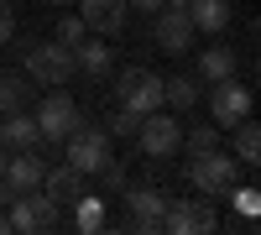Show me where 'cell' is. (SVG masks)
Returning <instances> with one entry per match:
<instances>
[{
    "label": "cell",
    "mask_w": 261,
    "mask_h": 235,
    "mask_svg": "<svg viewBox=\"0 0 261 235\" xmlns=\"http://www.w3.org/2000/svg\"><path fill=\"white\" fill-rule=\"evenodd\" d=\"M125 6H130V11H141V16H157V11H162V0H125Z\"/></svg>",
    "instance_id": "cell-29"
},
{
    "label": "cell",
    "mask_w": 261,
    "mask_h": 235,
    "mask_svg": "<svg viewBox=\"0 0 261 235\" xmlns=\"http://www.w3.org/2000/svg\"><path fill=\"white\" fill-rule=\"evenodd\" d=\"M235 131V141H230V152H235V162H246V167H256L261 162V125L246 115V120H235L230 125Z\"/></svg>",
    "instance_id": "cell-20"
},
{
    "label": "cell",
    "mask_w": 261,
    "mask_h": 235,
    "mask_svg": "<svg viewBox=\"0 0 261 235\" xmlns=\"http://www.w3.org/2000/svg\"><path fill=\"white\" fill-rule=\"evenodd\" d=\"M188 21H193V32L220 37L230 32V0H188Z\"/></svg>",
    "instance_id": "cell-17"
},
{
    "label": "cell",
    "mask_w": 261,
    "mask_h": 235,
    "mask_svg": "<svg viewBox=\"0 0 261 235\" xmlns=\"http://www.w3.org/2000/svg\"><path fill=\"white\" fill-rule=\"evenodd\" d=\"M58 146H63V162H73L79 173H99V167L115 157V146H110V136H105V125H89V120H79Z\"/></svg>",
    "instance_id": "cell-4"
},
{
    "label": "cell",
    "mask_w": 261,
    "mask_h": 235,
    "mask_svg": "<svg viewBox=\"0 0 261 235\" xmlns=\"http://www.w3.org/2000/svg\"><path fill=\"white\" fill-rule=\"evenodd\" d=\"M193 105H199V79H193V73H167L162 79V110L188 115Z\"/></svg>",
    "instance_id": "cell-18"
},
{
    "label": "cell",
    "mask_w": 261,
    "mask_h": 235,
    "mask_svg": "<svg viewBox=\"0 0 261 235\" xmlns=\"http://www.w3.org/2000/svg\"><path fill=\"white\" fill-rule=\"evenodd\" d=\"M125 16H130L125 0H79V21H84V32H99V37L125 32Z\"/></svg>",
    "instance_id": "cell-12"
},
{
    "label": "cell",
    "mask_w": 261,
    "mask_h": 235,
    "mask_svg": "<svg viewBox=\"0 0 261 235\" xmlns=\"http://www.w3.org/2000/svg\"><path fill=\"white\" fill-rule=\"evenodd\" d=\"M183 146H188V157L214 152V146H220V125H214V120H204V125H188V131H183Z\"/></svg>",
    "instance_id": "cell-23"
},
{
    "label": "cell",
    "mask_w": 261,
    "mask_h": 235,
    "mask_svg": "<svg viewBox=\"0 0 261 235\" xmlns=\"http://www.w3.org/2000/svg\"><path fill=\"white\" fill-rule=\"evenodd\" d=\"M0 146L6 152H27V146H42V131L27 110H6L0 115Z\"/></svg>",
    "instance_id": "cell-15"
},
{
    "label": "cell",
    "mask_w": 261,
    "mask_h": 235,
    "mask_svg": "<svg viewBox=\"0 0 261 235\" xmlns=\"http://www.w3.org/2000/svg\"><path fill=\"white\" fill-rule=\"evenodd\" d=\"M230 183H241V162H235L230 152H199L188 162V188L193 194H204V199H225L230 194Z\"/></svg>",
    "instance_id": "cell-2"
},
{
    "label": "cell",
    "mask_w": 261,
    "mask_h": 235,
    "mask_svg": "<svg viewBox=\"0 0 261 235\" xmlns=\"http://www.w3.org/2000/svg\"><path fill=\"white\" fill-rule=\"evenodd\" d=\"M53 32H58L53 42H63V47H73V42L84 37V21H79V16H58V27H53Z\"/></svg>",
    "instance_id": "cell-26"
},
{
    "label": "cell",
    "mask_w": 261,
    "mask_h": 235,
    "mask_svg": "<svg viewBox=\"0 0 261 235\" xmlns=\"http://www.w3.org/2000/svg\"><path fill=\"white\" fill-rule=\"evenodd\" d=\"M136 146H141V157H151V162L178 157V152H183V120L172 115V110L141 115V120H136Z\"/></svg>",
    "instance_id": "cell-3"
},
{
    "label": "cell",
    "mask_w": 261,
    "mask_h": 235,
    "mask_svg": "<svg viewBox=\"0 0 261 235\" xmlns=\"http://www.w3.org/2000/svg\"><path fill=\"white\" fill-rule=\"evenodd\" d=\"M47 6H73V0H47Z\"/></svg>",
    "instance_id": "cell-32"
},
{
    "label": "cell",
    "mask_w": 261,
    "mask_h": 235,
    "mask_svg": "<svg viewBox=\"0 0 261 235\" xmlns=\"http://www.w3.org/2000/svg\"><path fill=\"white\" fill-rule=\"evenodd\" d=\"M136 120H141V115H130V110L115 105V110L105 115V136H110V141H115V136H136Z\"/></svg>",
    "instance_id": "cell-25"
},
{
    "label": "cell",
    "mask_w": 261,
    "mask_h": 235,
    "mask_svg": "<svg viewBox=\"0 0 261 235\" xmlns=\"http://www.w3.org/2000/svg\"><path fill=\"white\" fill-rule=\"evenodd\" d=\"M68 209H73V230H79V235H99L105 225H110V215H105V199L89 194V188H84V194H79Z\"/></svg>",
    "instance_id": "cell-19"
},
{
    "label": "cell",
    "mask_w": 261,
    "mask_h": 235,
    "mask_svg": "<svg viewBox=\"0 0 261 235\" xmlns=\"http://www.w3.org/2000/svg\"><path fill=\"white\" fill-rule=\"evenodd\" d=\"M0 110H32V79L21 68L0 73Z\"/></svg>",
    "instance_id": "cell-22"
},
{
    "label": "cell",
    "mask_w": 261,
    "mask_h": 235,
    "mask_svg": "<svg viewBox=\"0 0 261 235\" xmlns=\"http://www.w3.org/2000/svg\"><path fill=\"white\" fill-rule=\"evenodd\" d=\"M99 178H105V188H110V194H120V188H125V167H120V162L110 157V162L99 167Z\"/></svg>",
    "instance_id": "cell-27"
},
{
    "label": "cell",
    "mask_w": 261,
    "mask_h": 235,
    "mask_svg": "<svg viewBox=\"0 0 261 235\" xmlns=\"http://www.w3.org/2000/svg\"><path fill=\"white\" fill-rule=\"evenodd\" d=\"M115 105L130 110V115L162 110V73H151V68H120L115 73Z\"/></svg>",
    "instance_id": "cell-5"
},
{
    "label": "cell",
    "mask_w": 261,
    "mask_h": 235,
    "mask_svg": "<svg viewBox=\"0 0 261 235\" xmlns=\"http://www.w3.org/2000/svg\"><path fill=\"white\" fill-rule=\"evenodd\" d=\"M225 199L235 204V215H246V220H256V215H261V194H256L251 183H230V194H225Z\"/></svg>",
    "instance_id": "cell-24"
},
{
    "label": "cell",
    "mask_w": 261,
    "mask_h": 235,
    "mask_svg": "<svg viewBox=\"0 0 261 235\" xmlns=\"http://www.w3.org/2000/svg\"><path fill=\"white\" fill-rule=\"evenodd\" d=\"M246 115H251V89L246 84H235V79L209 84V120L220 125V131H230V125L246 120Z\"/></svg>",
    "instance_id": "cell-9"
},
{
    "label": "cell",
    "mask_w": 261,
    "mask_h": 235,
    "mask_svg": "<svg viewBox=\"0 0 261 235\" xmlns=\"http://www.w3.org/2000/svg\"><path fill=\"white\" fill-rule=\"evenodd\" d=\"M105 73H115V53H110V42L84 32V37L73 42V79H105Z\"/></svg>",
    "instance_id": "cell-10"
},
{
    "label": "cell",
    "mask_w": 261,
    "mask_h": 235,
    "mask_svg": "<svg viewBox=\"0 0 261 235\" xmlns=\"http://www.w3.org/2000/svg\"><path fill=\"white\" fill-rule=\"evenodd\" d=\"M42 173H47V162H42L37 146H27V152H11V157H6V183L21 188V194H27V188H42Z\"/></svg>",
    "instance_id": "cell-16"
},
{
    "label": "cell",
    "mask_w": 261,
    "mask_h": 235,
    "mask_svg": "<svg viewBox=\"0 0 261 235\" xmlns=\"http://www.w3.org/2000/svg\"><path fill=\"white\" fill-rule=\"evenodd\" d=\"M11 32H16V6H11V0H0V47L11 42Z\"/></svg>",
    "instance_id": "cell-28"
},
{
    "label": "cell",
    "mask_w": 261,
    "mask_h": 235,
    "mask_svg": "<svg viewBox=\"0 0 261 235\" xmlns=\"http://www.w3.org/2000/svg\"><path fill=\"white\" fill-rule=\"evenodd\" d=\"M151 37H157V47L162 53H172V58H178V53H188V42L193 37H199V32H193V21H188V11H157V21H151Z\"/></svg>",
    "instance_id": "cell-11"
},
{
    "label": "cell",
    "mask_w": 261,
    "mask_h": 235,
    "mask_svg": "<svg viewBox=\"0 0 261 235\" xmlns=\"http://www.w3.org/2000/svg\"><path fill=\"white\" fill-rule=\"evenodd\" d=\"M32 120H37V131H42V141H63V136H68L73 131V125L84 120V110H79V99L68 94V89H47V94H42L37 99V110H32Z\"/></svg>",
    "instance_id": "cell-7"
},
{
    "label": "cell",
    "mask_w": 261,
    "mask_h": 235,
    "mask_svg": "<svg viewBox=\"0 0 261 235\" xmlns=\"http://www.w3.org/2000/svg\"><path fill=\"white\" fill-rule=\"evenodd\" d=\"M125 204H130V230H162V209H167V194L162 188H125Z\"/></svg>",
    "instance_id": "cell-14"
},
{
    "label": "cell",
    "mask_w": 261,
    "mask_h": 235,
    "mask_svg": "<svg viewBox=\"0 0 261 235\" xmlns=\"http://www.w3.org/2000/svg\"><path fill=\"white\" fill-rule=\"evenodd\" d=\"M11 230H21V235H47V230H58L63 225V209L47 199V194H42V188H27V194H16L11 204Z\"/></svg>",
    "instance_id": "cell-6"
},
{
    "label": "cell",
    "mask_w": 261,
    "mask_h": 235,
    "mask_svg": "<svg viewBox=\"0 0 261 235\" xmlns=\"http://www.w3.org/2000/svg\"><path fill=\"white\" fill-rule=\"evenodd\" d=\"M199 79H204V84L235 79V53L225 47V42H214V47H204V53H199Z\"/></svg>",
    "instance_id": "cell-21"
},
{
    "label": "cell",
    "mask_w": 261,
    "mask_h": 235,
    "mask_svg": "<svg viewBox=\"0 0 261 235\" xmlns=\"http://www.w3.org/2000/svg\"><path fill=\"white\" fill-rule=\"evenodd\" d=\"M6 157H11V152H6V146H0V178H6Z\"/></svg>",
    "instance_id": "cell-31"
},
{
    "label": "cell",
    "mask_w": 261,
    "mask_h": 235,
    "mask_svg": "<svg viewBox=\"0 0 261 235\" xmlns=\"http://www.w3.org/2000/svg\"><path fill=\"white\" fill-rule=\"evenodd\" d=\"M162 6H167V11H188V0H162Z\"/></svg>",
    "instance_id": "cell-30"
},
{
    "label": "cell",
    "mask_w": 261,
    "mask_h": 235,
    "mask_svg": "<svg viewBox=\"0 0 261 235\" xmlns=\"http://www.w3.org/2000/svg\"><path fill=\"white\" fill-rule=\"evenodd\" d=\"M0 115H6V110H0Z\"/></svg>",
    "instance_id": "cell-33"
},
{
    "label": "cell",
    "mask_w": 261,
    "mask_h": 235,
    "mask_svg": "<svg viewBox=\"0 0 261 235\" xmlns=\"http://www.w3.org/2000/svg\"><path fill=\"white\" fill-rule=\"evenodd\" d=\"M162 230H172V235H204V230H220V215L209 209V199H167Z\"/></svg>",
    "instance_id": "cell-8"
},
{
    "label": "cell",
    "mask_w": 261,
    "mask_h": 235,
    "mask_svg": "<svg viewBox=\"0 0 261 235\" xmlns=\"http://www.w3.org/2000/svg\"><path fill=\"white\" fill-rule=\"evenodd\" d=\"M84 188H89V173H79L73 162H58V167H47V173H42V194H47L58 209H68Z\"/></svg>",
    "instance_id": "cell-13"
},
{
    "label": "cell",
    "mask_w": 261,
    "mask_h": 235,
    "mask_svg": "<svg viewBox=\"0 0 261 235\" xmlns=\"http://www.w3.org/2000/svg\"><path fill=\"white\" fill-rule=\"evenodd\" d=\"M21 73L32 84H47V89H63L73 79V47L63 42H42V37H21Z\"/></svg>",
    "instance_id": "cell-1"
}]
</instances>
